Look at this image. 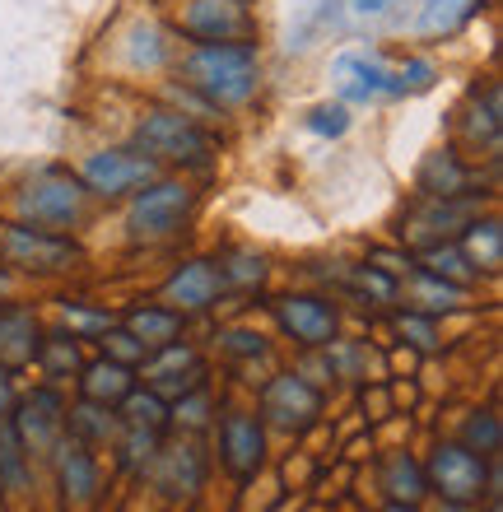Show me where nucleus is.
Returning a JSON list of instances; mask_svg holds the SVG:
<instances>
[{"mask_svg": "<svg viewBox=\"0 0 503 512\" xmlns=\"http://www.w3.org/2000/svg\"><path fill=\"white\" fill-rule=\"evenodd\" d=\"M177 80L215 112H238L261 94V42H210L177 52Z\"/></svg>", "mask_w": 503, "mask_h": 512, "instance_id": "1", "label": "nucleus"}, {"mask_svg": "<svg viewBox=\"0 0 503 512\" xmlns=\"http://www.w3.org/2000/svg\"><path fill=\"white\" fill-rule=\"evenodd\" d=\"M131 145L140 154H150L164 173H182V177H205L219 163V126H205L196 117H187L173 103H150L131 122Z\"/></svg>", "mask_w": 503, "mask_h": 512, "instance_id": "2", "label": "nucleus"}, {"mask_svg": "<svg viewBox=\"0 0 503 512\" xmlns=\"http://www.w3.org/2000/svg\"><path fill=\"white\" fill-rule=\"evenodd\" d=\"M94 210V196L84 191V182L75 177V168L47 163L38 173H28L14 191V219L33 224V229L52 233H75Z\"/></svg>", "mask_w": 503, "mask_h": 512, "instance_id": "3", "label": "nucleus"}, {"mask_svg": "<svg viewBox=\"0 0 503 512\" xmlns=\"http://www.w3.org/2000/svg\"><path fill=\"white\" fill-rule=\"evenodd\" d=\"M196 205H201V191L191 177L159 173L136 196H126V233L136 243H168L196 219Z\"/></svg>", "mask_w": 503, "mask_h": 512, "instance_id": "4", "label": "nucleus"}, {"mask_svg": "<svg viewBox=\"0 0 503 512\" xmlns=\"http://www.w3.org/2000/svg\"><path fill=\"white\" fill-rule=\"evenodd\" d=\"M173 38L182 47H210V42H261L257 0H177Z\"/></svg>", "mask_w": 503, "mask_h": 512, "instance_id": "5", "label": "nucleus"}, {"mask_svg": "<svg viewBox=\"0 0 503 512\" xmlns=\"http://www.w3.org/2000/svg\"><path fill=\"white\" fill-rule=\"evenodd\" d=\"M164 173L150 154H140L131 140L122 145H103V149H89L80 163H75V177L84 182V191L94 196V201H126V196H136L145 182Z\"/></svg>", "mask_w": 503, "mask_h": 512, "instance_id": "6", "label": "nucleus"}, {"mask_svg": "<svg viewBox=\"0 0 503 512\" xmlns=\"http://www.w3.org/2000/svg\"><path fill=\"white\" fill-rule=\"evenodd\" d=\"M331 84H336V98L350 108H378V103L406 98V84H401L396 66L382 61L378 52H340L331 61Z\"/></svg>", "mask_w": 503, "mask_h": 512, "instance_id": "7", "label": "nucleus"}, {"mask_svg": "<svg viewBox=\"0 0 503 512\" xmlns=\"http://www.w3.org/2000/svg\"><path fill=\"white\" fill-rule=\"evenodd\" d=\"M480 210H485V196H480V191H471V196H415V210H410L406 224H401V243L410 238L415 252L438 247V243H457L462 229Z\"/></svg>", "mask_w": 503, "mask_h": 512, "instance_id": "8", "label": "nucleus"}, {"mask_svg": "<svg viewBox=\"0 0 503 512\" xmlns=\"http://www.w3.org/2000/svg\"><path fill=\"white\" fill-rule=\"evenodd\" d=\"M0 261L14 270H70L80 261V243L70 233H52V229H33V224H0Z\"/></svg>", "mask_w": 503, "mask_h": 512, "instance_id": "9", "label": "nucleus"}, {"mask_svg": "<svg viewBox=\"0 0 503 512\" xmlns=\"http://www.w3.org/2000/svg\"><path fill=\"white\" fill-rule=\"evenodd\" d=\"M117 52H122V66L131 70V75H145V80H150V75H164V70L177 66L182 42L173 38V28H168L164 19L145 14V19H136V24L122 33Z\"/></svg>", "mask_w": 503, "mask_h": 512, "instance_id": "10", "label": "nucleus"}, {"mask_svg": "<svg viewBox=\"0 0 503 512\" xmlns=\"http://www.w3.org/2000/svg\"><path fill=\"white\" fill-rule=\"evenodd\" d=\"M471 191H480V173L457 145L429 149L415 168V196H471Z\"/></svg>", "mask_w": 503, "mask_h": 512, "instance_id": "11", "label": "nucleus"}, {"mask_svg": "<svg viewBox=\"0 0 503 512\" xmlns=\"http://www.w3.org/2000/svg\"><path fill=\"white\" fill-rule=\"evenodd\" d=\"M429 480H434V489L443 494V499L452 503H476L480 494H485V461L471 452V447H438L434 461H429Z\"/></svg>", "mask_w": 503, "mask_h": 512, "instance_id": "12", "label": "nucleus"}, {"mask_svg": "<svg viewBox=\"0 0 503 512\" xmlns=\"http://www.w3.org/2000/svg\"><path fill=\"white\" fill-rule=\"evenodd\" d=\"M462 131L466 149H476V154H499V135H503V98H499V84H476L462 103Z\"/></svg>", "mask_w": 503, "mask_h": 512, "instance_id": "13", "label": "nucleus"}, {"mask_svg": "<svg viewBox=\"0 0 503 512\" xmlns=\"http://www.w3.org/2000/svg\"><path fill=\"white\" fill-rule=\"evenodd\" d=\"M275 317L294 340L303 345H331L336 340V303L313 294H289L275 303Z\"/></svg>", "mask_w": 503, "mask_h": 512, "instance_id": "14", "label": "nucleus"}, {"mask_svg": "<svg viewBox=\"0 0 503 512\" xmlns=\"http://www.w3.org/2000/svg\"><path fill=\"white\" fill-rule=\"evenodd\" d=\"M224 294V275H219L215 261H187V266H177L173 270V280L164 284V303L173 312H201L210 308L215 298Z\"/></svg>", "mask_w": 503, "mask_h": 512, "instance_id": "15", "label": "nucleus"}, {"mask_svg": "<svg viewBox=\"0 0 503 512\" xmlns=\"http://www.w3.org/2000/svg\"><path fill=\"white\" fill-rule=\"evenodd\" d=\"M261 410H266V419L280 424V429H308V424L317 419V410H322V396H317L303 378L289 373V378H275L271 387H266Z\"/></svg>", "mask_w": 503, "mask_h": 512, "instance_id": "16", "label": "nucleus"}, {"mask_svg": "<svg viewBox=\"0 0 503 512\" xmlns=\"http://www.w3.org/2000/svg\"><path fill=\"white\" fill-rule=\"evenodd\" d=\"M266 452V433L252 415H229L224 419V466L233 475H252Z\"/></svg>", "mask_w": 503, "mask_h": 512, "instance_id": "17", "label": "nucleus"}, {"mask_svg": "<svg viewBox=\"0 0 503 512\" xmlns=\"http://www.w3.org/2000/svg\"><path fill=\"white\" fill-rule=\"evenodd\" d=\"M480 5L485 0H424L420 19H415V33L420 38H452V33H462L476 19Z\"/></svg>", "mask_w": 503, "mask_h": 512, "instance_id": "18", "label": "nucleus"}, {"mask_svg": "<svg viewBox=\"0 0 503 512\" xmlns=\"http://www.w3.org/2000/svg\"><path fill=\"white\" fill-rule=\"evenodd\" d=\"M462 252L471 256V266L476 270H499L503 261V229H499V215H490V210H480L471 224L462 229Z\"/></svg>", "mask_w": 503, "mask_h": 512, "instance_id": "19", "label": "nucleus"}, {"mask_svg": "<svg viewBox=\"0 0 503 512\" xmlns=\"http://www.w3.org/2000/svg\"><path fill=\"white\" fill-rule=\"evenodd\" d=\"M19 438H24V447H33V452H42V447L56 443V433H61V405H56L52 391H38L33 401L24 405V415H19Z\"/></svg>", "mask_w": 503, "mask_h": 512, "instance_id": "20", "label": "nucleus"}, {"mask_svg": "<svg viewBox=\"0 0 503 512\" xmlns=\"http://www.w3.org/2000/svg\"><path fill=\"white\" fill-rule=\"evenodd\" d=\"M406 275H410V289H415V303L424 312H452L471 298V284L443 280V275H434V270H424V266H410Z\"/></svg>", "mask_w": 503, "mask_h": 512, "instance_id": "21", "label": "nucleus"}, {"mask_svg": "<svg viewBox=\"0 0 503 512\" xmlns=\"http://www.w3.org/2000/svg\"><path fill=\"white\" fill-rule=\"evenodd\" d=\"M177 331H182V317H177L168 303H164V308L145 303V308L126 312V336L140 340V350H164Z\"/></svg>", "mask_w": 503, "mask_h": 512, "instance_id": "22", "label": "nucleus"}, {"mask_svg": "<svg viewBox=\"0 0 503 512\" xmlns=\"http://www.w3.org/2000/svg\"><path fill=\"white\" fill-rule=\"evenodd\" d=\"M38 350V322L24 308H0V359L5 364H24Z\"/></svg>", "mask_w": 503, "mask_h": 512, "instance_id": "23", "label": "nucleus"}, {"mask_svg": "<svg viewBox=\"0 0 503 512\" xmlns=\"http://www.w3.org/2000/svg\"><path fill=\"white\" fill-rule=\"evenodd\" d=\"M61 485H66V494L75 503H89V499H94L98 466H94V457H89L80 443H66V447H61Z\"/></svg>", "mask_w": 503, "mask_h": 512, "instance_id": "24", "label": "nucleus"}, {"mask_svg": "<svg viewBox=\"0 0 503 512\" xmlns=\"http://www.w3.org/2000/svg\"><path fill=\"white\" fill-rule=\"evenodd\" d=\"M150 378H154V387H159V391H187V387H196L201 368H196V359H191L187 350L164 345V354L150 364Z\"/></svg>", "mask_w": 503, "mask_h": 512, "instance_id": "25", "label": "nucleus"}, {"mask_svg": "<svg viewBox=\"0 0 503 512\" xmlns=\"http://www.w3.org/2000/svg\"><path fill=\"white\" fill-rule=\"evenodd\" d=\"M415 266L434 270V275H443V280H457V284H471L480 275L476 266H471V256L462 252V243H438V247H424V252H415Z\"/></svg>", "mask_w": 503, "mask_h": 512, "instance_id": "26", "label": "nucleus"}, {"mask_svg": "<svg viewBox=\"0 0 503 512\" xmlns=\"http://www.w3.org/2000/svg\"><path fill=\"white\" fill-rule=\"evenodd\" d=\"M350 126H354V108L340 103V98L313 103V108L303 112V131H313L317 140H340V135H350Z\"/></svg>", "mask_w": 503, "mask_h": 512, "instance_id": "27", "label": "nucleus"}, {"mask_svg": "<svg viewBox=\"0 0 503 512\" xmlns=\"http://www.w3.org/2000/svg\"><path fill=\"white\" fill-rule=\"evenodd\" d=\"M0 485L10 494L28 489V461H24V438L14 424H0Z\"/></svg>", "mask_w": 503, "mask_h": 512, "instance_id": "28", "label": "nucleus"}, {"mask_svg": "<svg viewBox=\"0 0 503 512\" xmlns=\"http://www.w3.org/2000/svg\"><path fill=\"white\" fill-rule=\"evenodd\" d=\"M84 391H89V401H98V405L126 401V396H131V373H126L122 364H94L84 373Z\"/></svg>", "mask_w": 503, "mask_h": 512, "instance_id": "29", "label": "nucleus"}, {"mask_svg": "<svg viewBox=\"0 0 503 512\" xmlns=\"http://www.w3.org/2000/svg\"><path fill=\"white\" fill-rule=\"evenodd\" d=\"M387 489L396 503H420L424 499V471L410 457H392L387 461Z\"/></svg>", "mask_w": 503, "mask_h": 512, "instance_id": "30", "label": "nucleus"}, {"mask_svg": "<svg viewBox=\"0 0 503 512\" xmlns=\"http://www.w3.org/2000/svg\"><path fill=\"white\" fill-rule=\"evenodd\" d=\"M215 266L224 275V284H238V289H252V284L266 280V256H257V252H229Z\"/></svg>", "mask_w": 503, "mask_h": 512, "instance_id": "31", "label": "nucleus"}, {"mask_svg": "<svg viewBox=\"0 0 503 512\" xmlns=\"http://www.w3.org/2000/svg\"><path fill=\"white\" fill-rule=\"evenodd\" d=\"M396 75H401V84H406V98L429 94V89L438 84V66L429 61V56H420V52H410L406 61H396Z\"/></svg>", "mask_w": 503, "mask_h": 512, "instance_id": "32", "label": "nucleus"}, {"mask_svg": "<svg viewBox=\"0 0 503 512\" xmlns=\"http://www.w3.org/2000/svg\"><path fill=\"white\" fill-rule=\"evenodd\" d=\"M126 424H136V429H164V405H159V396H126Z\"/></svg>", "mask_w": 503, "mask_h": 512, "instance_id": "33", "label": "nucleus"}, {"mask_svg": "<svg viewBox=\"0 0 503 512\" xmlns=\"http://www.w3.org/2000/svg\"><path fill=\"white\" fill-rule=\"evenodd\" d=\"M168 489L182 485V494H191V489L201 485V457L191 452V447H182V457H173V475L164 480Z\"/></svg>", "mask_w": 503, "mask_h": 512, "instance_id": "34", "label": "nucleus"}, {"mask_svg": "<svg viewBox=\"0 0 503 512\" xmlns=\"http://www.w3.org/2000/svg\"><path fill=\"white\" fill-rule=\"evenodd\" d=\"M401 331H406V336L415 340L420 350H434V345H438V340H434V326L424 322V317H415V312H406V317H401Z\"/></svg>", "mask_w": 503, "mask_h": 512, "instance_id": "35", "label": "nucleus"}, {"mask_svg": "<svg viewBox=\"0 0 503 512\" xmlns=\"http://www.w3.org/2000/svg\"><path fill=\"white\" fill-rule=\"evenodd\" d=\"M66 322H70V326H80V331H108V317H103V312L75 308V303H66Z\"/></svg>", "mask_w": 503, "mask_h": 512, "instance_id": "36", "label": "nucleus"}, {"mask_svg": "<svg viewBox=\"0 0 503 512\" xmlns=\"http://www.w3.org/2000/svg\"><path fill=\"white\" fill-rule=\"evenodd\" d=\"M466 433H471V443H485V447H490V452H494V447H499V419H494V415H485V419H471V429H466Z\"/></svg>", "mask_w": 503, "mask_h": 512, "instance_id": "37", "label": "nucleus"}, {"mask_svg": "<svg viewBox=\"0 0 503 512\" xmlns=\"http://www.w3.org/2000/svg\"><path fill=\"white\" fill-rule=\"evenodd\" d=\"M47 364L52 368H75V345H70V340H56L52 354H47Z\"/></svg>", "mask_w": 503, "mask_h": 512, "instance_id": "38", "label": "nucleus"}, {"mask_svg": "<svg viewBox=\"0 0 503 512\" xmlns=\"http://www.w3.org/2000/svg\"><path fill=\"white\" fill-rule=\"evenodd\" d=\"M177 415L187 419V424H205V396H196V401H182V405H177Z\"/></svg>", "mask_w": 503, "mask_h": 512, "instance_id": "39", "label": "nucleus"}, {"mask_svg": "<svg viewBox=\"0 0 503 512\" xmlns=\"http://www.w3.org/2000/svg\"><path fill=\"white\" fill-rule=\"evenodd\" d=\"M233 350L238 354H261V336H247V331H233Z\"/></svg>", "mask_w": 503, "mask_h": 512, "instance_id": "40", "label": "nucleus"}, {"mask_svg": "<svg viewBox=\"0 0 503 512\" xmlns=\"http://www.w3.org/2000/svg\"><path fill=\"white\" fill-rule=\"evenodd\" d=\"M10 284H14V275H10V266H0V298L10 294Z\"/></svg>", "mask_w": 503, "mask_h": 512, "instance_id": "41", "label": "nucleus"}, {"mask_svg": "<svg viewBox=\"0 0 503 512\" xmlns=\"http://www.w3.org/2000/svg\"><path fill=\"white\" fill-rule=\"evenodd\" d=\"M5 405H10V382L0 378V415H5Z\"/></svg>", "mask_w": 503, "mask_h": 512, "instance_id": "42", "label": "nucleus"}, {"mask_svg": "<svg viewBox=\"0 0 503 512\" xmlns=\"http://www.w3.org/2000/svg\"><path fill=\"white\" fill-rule=\"evenodd\" d=\"M392 512H410V508H406V503H401V508H392Z\"/></svg>", "mask_w": 503, "mask_h": 512, "instance_id": "43", "label": "nucleus"}]
</instances>
